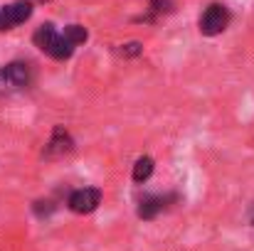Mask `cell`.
Listing matches in <instances>:
<instances>
[{
    "mask_svg": "<svg viewBox=\"0 0 254 251\" xmlns=\"http://www.w3.org/2000/svg\"><path fill=\"white\" fill-rule=\"evenodd\" d=\"M32 42H35V47H37L40 52L50 54V57L57 59V62L69 59V57L74 54V50H77V47L64 37V32H60L52 22L40 25V27L35 30V35H32Z\"/></svg>",
    "mask_w": 254,
    "mask_h": 251,
    "instance_id": "1",
    "label": "cell"
},
{
    "mask_svg": "<svg viewBox=\"0 0 254 251\" xmlns=\"http://www.w3.org/2000/svg\"><path fill=\"white\" fill-rule=\"evenodd\" d=\"M32 82V67L27 62H10L0 67V94H15Z\"/></svg>",
    "mask_w": 254,
    "mask_h": 251,
    "instance_id": "2",
    "label": "cell"
},
{
    "mask_svg": "<svg viewBox=\"0 0 254 251\" xmlns=\"http://www.w3.org/2000/svg\"><path fill=\"white\" fill-rule=\"evenodd\" d=\"M232 15L227 10V5L222 2H212L205 7V12L200 15V32L207 35V37H215V35H222L230 25Z\"/></svg>",
    "mask_w": 254,
    "mask_h": 251,
    "instance_id": "3",
    "label": "cell"
},
{
    "mask_svg": "<svg viewBox=\"0 0 254 251\" xmlns=\"http://www.w3.org/2000/svg\"><path fill=\"white\" fill-rule=\"evenodd\" d=\"M32 17V2L30 0H17L7 2L0 7V30H12Z\"/></svg>",
    "mask_w": 254,
    "mask_h": 251,
    "instance_id": "4",
    "label": "cell"
},
{
    "mask_svg": "<svg viewBox=\"0 0 254 251\" xmlns=\"http://www.w3.org/2000/svg\"><path fill=\"white\" fill-rule=\"evenodd\" d=\"M99 202H101V190H96V187H79V190H74V192L69 195V200H67L69 209L77 212V214L94 212V209L99 207Z\"/></svg>",
    "mask_w": 254,
    "mask_h": 251,
    "instance_id": "5",
    "label": "cell"
},
{
    "mask_svg": "<svg viewBox=\"0 0 254 251\" xmlns=\"http://www.w3.org/2000/svg\"><path fill=\"white\" fill-rule=\"evenodd\" d=\"M72 148H74V141H72V136L64 131V126H55L52 138L47 141L42 155H45V158H62V155L72 153Z\"/></svg>",
    "mask_w": 254,
    "mask_h": 251,
    "instance_id": "6",
    "label": "cell"
},
{
    "mask_svg": "<svg viewBox=\"0 0 254 251\" xmlns=\"http://www.w3.org/2000/svg\"><path fill=\"white\" fill-rule=\"evenodd\" d=\"M178 197L175 195H151V197H143L141 204H138V217L141 219H156L161 212H166L170 207V202H175Z\"/></svg>",
    "mask_w": 254,
    "mask_h": 251,
    "instance_id": "7",
    "label": "cell"
},
{
    "mask_svg": "<svg viewBox=\"0 0 254 251\" xmlns=\"http://www.w3.org/2000/svg\"><path fill=\"white\" fill-rule=\"evenodd\" d=\"M168 12H173V2L170 0H148V15L141 17V20L151 22V20H158V17L168 15Z\"/></svg>",
    "mask_w": 254,
    "mask_h": 251,
    "instance_id": "8",
    "label": "cell"
},
{
    "mask_svg": "<svg viewBox=\"0 0 254 251\" xmlns=\"http://www.w3.org/2000/svg\"><path fill=\"white\" fill-rule=\"evenodd\" d=\"M151 175H153V158H148V155L138 158L133 165V182H146Z\"/></svg>",
    "mask_w": 254,
    "mask_h": 251,
    "instance_id": "9",
    "label": "cell"
},
{
    "mask_svg": "<svg viewBox=\"0 0 254 251\" xmlns=\"http://www.w3.org/2000/svg\"><path fill=\"white\" fill-rule=\"evenodd\" d=\"M64 37L74 45V47H79V45H84L86 40H89V32H86V27L84 25H67L64 30Z\"/></svg>",
    "mask_w": 254,
    "mask_h": 251,
    "instance_id": "10",
    "label": "cell"
},
{
    "mask_svg": "<svg viewBox=\"0 0 254 251\" xmlns=\"http://www.w3.org/2000/svg\"><path fill=\"white\" fill-rule=\"evenodd\" d=\"M141 52H143V45L141 42H126V45L119 47V54L121 57H138Z\"/></svg>",
    "mask_w": 254,
    "mask_h": 251,
    "instance_id": "11",
    "label": "cell"
},
{
    "mask_svg": "<svg viewBox=\"0 0 254 251\" xmlns=\"http://www.w3.org/2000/svg\"><path fill=\"white\" fill-rule=\"evenodd\" d=\"M52 212H55V204L50 200H37L35 202V214L37 217H50Z\"/></svg>",
    "mask_w": 254,
    "mask_h": 251,
    "instance_id": "12",
    "label": "cell"
},
{
    "mask_svg": "<svg viewBox=\"0 0 254 251\" xmlns=\"http://www.w3.org/2000/svg\"><path fill=\"white\" fill-rule=\"evenodd\" d=\"M40 2H47V0H40Z\"/></svg>",
    "mask_w": 254,
    "mask_h": 251,
    "instance_id": "13",
    "label": "cell"
}]
</instances>
